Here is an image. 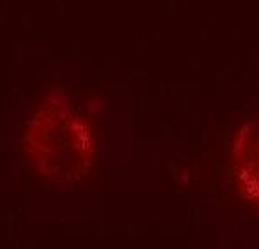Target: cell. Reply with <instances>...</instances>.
Returning <instances> with one entry per match:
<instances>
[{"label":"cell","mask_w":259,"mask_h":249,"mask_svg":"<svg viewBox=\"0 0 259 249\" xmlns=\"http://www.w3.org/2000/svg\"><path fill=\"white\" fill-rule=\"evenodd\" d=\"M90 127L69 87H57L33 109L23 134V152L36 177L69 185L85 172Z\"/></svg>","instance_id":"obj_1"}]
</instances>
